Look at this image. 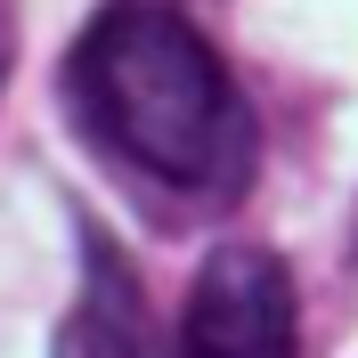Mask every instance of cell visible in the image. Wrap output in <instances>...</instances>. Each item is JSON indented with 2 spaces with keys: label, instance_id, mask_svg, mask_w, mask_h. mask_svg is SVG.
<instances>
[{
  "label": "cell",
  "instance_id": "obj_3",
  "mask_svg": "<svg viewBox=\"0 0 358 358\" xmlns=\"http://www.w3.org/2000/svg\"><path fill=\"white\" fill-rule=\"evenodd\" d=\"M57 358H171L131 261L114 252L106 228H90V220H82V301L57 326Z\"/></svg>",
  "mask_w": 358,
  "mask_h": 358
},
{
  "label": "cell",
  "instance_id": "obj_1",
  "mask_svg": "<svg viewBox=\"0 0 358 358\" xmlns=\"http://www.w3.org/2000/svg\"><path fill=\"white\" fill-rule=\"evenodd\" d=\"M66 98L122 163L163 187L236 203L252 179V106L220 49L163 0H106L66 57Z\"/></svg>",
  "mask_w": 358,
  "mask_h": 358
},
{
  "label": "cell",
  "instance_id": "obj_4",
  "mask_svg": "<svg viewBox=\"0 0 358 358\" xmlns=\"http://www.w3.org/2000/svg\"><path fill=\"white\" fill-rule=\"evenodd\" d=\"M8 57H17V24H8V0H0V90H8Z\"/></svg>",
  "mask_w": 358,
  "mask_h": 358
},
{
  "label": "cell",
  "instance_id": "obj_2",
  "mask_svg": "<svg viewBox=\"0 0 358 358\" xmlns=\"http://www.w3.org/2000/svg\"><path fill=\"white\" fill-rule=\"evenodd\" d=\"M179 358H301L293 268L268 245L203 252L187 310H179Z\"/></svg>",
  "mask_w": 358,
  "mask_h": 358
}]
</instances>
